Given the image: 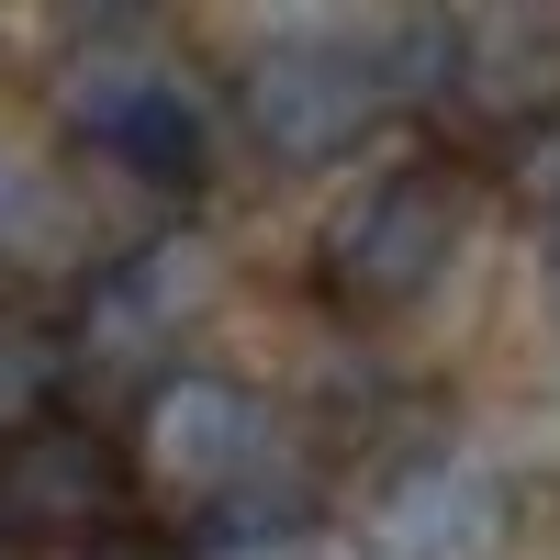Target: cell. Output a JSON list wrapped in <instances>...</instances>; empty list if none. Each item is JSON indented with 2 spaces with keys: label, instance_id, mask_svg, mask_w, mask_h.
<instances>
[{
  "label": "cell",
  "instance_id": "6da1fadb",
  "mask_svg": "<svg viewBox=\"0 0 560 560\" xmlns=\"http://www.w3.org/2000/svg\"><path fill=\"white\" fill-rule=\"evenodd\" d=\"M57 113H68V135L102 168L158 179V191H179V179L202 168V135H213L202 79L179 68L147 23H102V34H90L79 57L57 68Z\"/></svg>",
  "mask_w": 560,
  "mask_h": 560
},
{
  "label": "cell",
  "instance_id": "7a4b0ae2",
  "mask_svg": "<svg viewBox=\"0 0 560 560\" xmlns=\"http://www.w3.org/2000/svg\"><path fill=\"white\" fill-rule=\"evenodd\" d=\"M459 236H471V191L448 168H382L325 213L314 269H325V292L348 314H404V303H427L448 280Z\"/></svg>",
  "mask_w": 560,
  "mask_h": 560
},
{
  "label": "cell",
  "instance_id": "3957f363",
  "mask_svg": "<svg viewBox=\"0 0 560 560\" xmlns=\"http://www.w3.org/2000/svg\"><path fill=\"white\" fill-rule=\"evenodd\" d=\"M135 471L179 504H202V516H236L280 471V427L236 370H168L135 415Z\"/></svg>",
  "mask_w": 560,
  "mask_h": 560
},
{
  "label": "cell",
  "instance_id": "277c9868",
  "mask_svg": "<svg viewBox=\"0 0 560 560\" xmlns=\"http://www.w3.org/2000/svg\"><path fill=\"white\" fill-rule=\"evenodd\" d=\"M236 102H247V135L280 168H325V158H348L359 135L382 124L393 68H382V45H359V34H269L247 57V79H236Z\"/></svg>",
  "mask_w": 560,
  "mask_h": 560
},
{
  "label": "cell",
  "instance_id": "5b68a950",
  "mask_svg": "<svg viewBox=\"0 0 560 560\" xmlns=\"http://www.w3.org/2000/svg\"><path fill=\"white\" fill-rule=\"evenodd\" d=\"M382 68L415 90H448L471 124H560V12L415 23L404 45H382Z\"/></svg>",
  "mask_w": 560,
  "mask_h": 560
},
{
  "label": "cell",
  "instance_id": "8992f818",
  "mask_svg": "<svg viewBox=\"0 0 560 560\" xmlns=\"http://www.w3.org/2000/svg\"><path fill=\"white\" fill-rule=\"evenodd\" d=\"M124 516V448L90 427H34L23 448H0V538L23 549H90Z\"/></svg>",
  "mask_w": 560,
  "mask_h": 560
},
{
  "label": "cell",
  "instance_id": "52a82bcc",
  "mask_svg": "<svg viewBox=\"0 0 560 560\" xmlns=\"http://www.w3.org/2000/svg\"><path fill=\"white\" fill-rule=\"evenodd\" d=\"M382 549L393 560H493L504 549V482L482 459H427V471L393 493Z\"/></svg>",
  "mask_w": 560,
  "mask_h": 560
},
{
  "label": "cell",
  "instance_id": "ba28073f",
  "mask_svg": "<svg viewBox=\"0 0 560 560\" xmlns=\"http://www.w3.org/2000/svg\"><path fill=\"white\" fill-rule=\"evenodd\" d=\"M79 370V337L45 303H0V448H23L34 427H57V393Z\"/></svg>",
  "mask_w": 560,
  "mask_h": 560
},
{
  "label": "cell",
  "instance_id": "9c48e42d",
  "mask_svg": "<svg viewBox=\"0 0 560 560\" xmlns=\"http://www.w3.org/2000/svg\"><path fill=\"white\" fill-rule=\"evenodd\" d=\"M202 303V280H191V258L179 247H147V258H124L113 280H102V303H90V325H102L113 348H158L179 314Z\"/></svg>",
  "mask_w": 560,
  "mask_h": 560
},
{
  "label": "cell",
  "instance_id": "30bf717a",
  "mask_svg": "<svg viewBox=\"0 0 560 560\" xmlns=\"http://www.w3.org/2000/svg\"><path fill=\"white\" fill-rule=\"evenodd\" d=\"M202 560H303V538H247V527H202Z\"/></svg>",
  "mask_w": 560,
  "mask_h": 560
},
{
  "label": "cell",
  "instance_id": "8fae6325",
  "mask_svg": "<svg viewBox=\"0 0 560 560\" xmlns=\"http://www.w3.org/2000/svg\"><path fill=\"white\" fill-rule=\"evenodd\" d=\"M12 213H23V168L0 158V236H12Z\"/></svg>",
  "mask_w": 560,
  "mask_h": 560
},
{
  "label": "cell",
  "instance_id": "7c38bea8",
  "mask_svg": "<svg viewBox=\"0 0 560 560\" xmlns=\"http://www.w3.org/2000/svg\"><path fill=\"white\" fill-rule=\"evenodd\" d=\"M549 303H560V224H549Z\"/></svg>",
  "mask_w": 560,
  "mask_h": 560
}]
</instances>
